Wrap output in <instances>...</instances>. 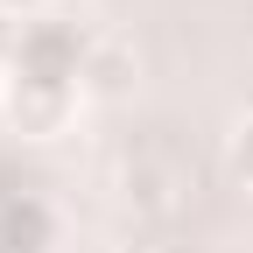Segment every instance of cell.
<instances>
[{
  "mask_svg": "<svg viewBox=\"0 0 253 253\" xmlns=\"http://www.w3.org/2000/svg\"><path fill=\"white\" fill-rule=\"evenodd\" d=\"M239 176H246V183H253V120H246V126H239Z\"/></svg>",
  "mask_w": 253,
  "mask_h": 253,
  "instance_id": "cell-3",
  "label": "cell"
},
{
  "mask_svg": "<svg viewBox=\"0 0 253 253\" xmlns=\"http://www.w3.org/2000/svg\"><path fill=\"white\" fill-rule=\"evenodd\" d=\"M0 7H7V14H21V7H42V0H0Z\"/></svg>",
  "mask_w": 253,
  "mask_h": 253,
  "instance_id": "cell-5",
  "label": "cell"
},
{
  "mask_svg": "<svg viewBox=\"0 0 253 253\" xmlns=\"http://www.w3.org/2000/svg\"><path fill=\"white\" fill-rule=\"evenodd\" d=\"M14 49V28H7V7H0V56Z\"/></svg>",
  "mask_w": 253,
  "mask_h": 253,
  "instance_id": "cell-4",
  "label": "cell"
},
{
  "mask_svg": "<svg viewBox=\"0 0 253 253\" xmlns=\"http://www.w3.org/2000/svg\"><path fill=\"white\" fill-rule=\"evenodd\" d=\"M84 78H91V91H120L126 84V56L120 49H99V56L84 63Z\"/></svg>",
  "mask_w": 253,
  "mask_h": 253,
  "instance_id": "cell-2",
  "label": "cell"
},
{
  "mask_svg": "<svg viewBox=\"0 0 253 253\" xmlns=\"http://www.w3.org/2000/svg\"><path fill=\"white\" fill-rule=\"evenodd\" d=\"M84 36L78 21H28L21 28V49H14V113L21 126H56L71 91L84 78Z\"/></svg>",
  "mask_w": 253,
  "mask_h": 253,
  "instance_id": "cell-1",
  "label": "cell"
}]
</instances>
